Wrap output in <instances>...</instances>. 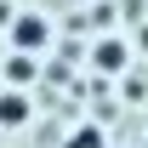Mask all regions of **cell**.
Segmentation results:
<instances>
[{
	"label": "cell",
	"mask_w": 148,
	"mask_h": 148,
	"mask_svg": "<svg viewBox=\"0 0 148 148\" xmlns=\"http://www.w3.org/2000/svg\"><path fill=\"white\" fill-rule=\"evenodd\" d=\"M12 46H17L23 57L40 51V46H46V23H40V17H12Z\"/></svg>",
	"instance_id": "6da1fadb"
},
{
	"label": "cell",
	"mask_w": 148,
	"mask_h": 148,
	"mask_svg": "<svg viewBox=\"0 0 148 148\" xmlns=\"http://www.w3.org/2000/svg\"><path fill=\"white\" fill-rule=\"evenodd\" d=\"M91 57H97V69H103V74H120V69H125V40H114V34H108V40H97V51H91Z\"/></svg>",
	"instance_id": "7a4b0ae2"
},
{
	"label": "cell",
	"mask_w": 148,
	"mask_h": 148,
	"mask_svg": "<svg viewBox=\"0 0 148 148\" xmlns=\"http://www.w3.org/2000/svg\"><path fill=\"white\" fill-rule=\"evenodd\" d=\"M23 120H29V97L6 91V97H0V125H23Z\"/></svg>",
	"instance_id": "3957f363"
},
{
	"label": "cell",
	"mask_w": 148,
	"mask_h": 148,
	"mask_svg": "<svg viewBox=\"0 0 148 148\" xmlns=\"http://www.w3.org/2000/svg\"><path fill=\"white\" fill-rule=\"evenodd\" d=\"M6 74H12V86H34V57H12V63H6Z\"/></svg>",
	"instance_id": "277c9868"
},
{
	"label": "cell",
	"mask_w": 148,
	"mask_h": 148,
	"mask_svg": "<svg viewBox=\"0 0 148 148\" xmlns=\"http://www.w3.org/2000/svg\"><path fill=\"white\" fill-rule=\"evenodd\" d=\"M69 148H103V131H97V125H80V131H69Z\"/></svg>",
	"instance_id": "5b68a950"
},
{
	"label": "cell",
	"mask_w": 148,
	"mask_h": 148,
	"mask_svg": "<svg viewBox=\"0 0 148 148\" xmlns=\"http://www.w3.org/2000/svg\"><path fill=\"white\" fill-rule=\"evenodd\" d=\"M143 46H148V29H143Z\"/></svg>",
	"instance_id": "8992f818"
}]
</instances>
